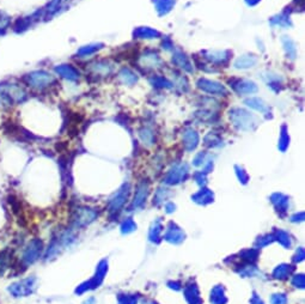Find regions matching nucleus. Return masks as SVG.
Returning <instances> with one entry per match:
<instances>
[{
    "label": "nucleus",
    "instance_id": "nucleus-1",
    "mask_svg": "<svg viewBox=\"0 0 305 304\" xmlns=\"http://www.w3.org/2000/svg\"><path fill=\"white\" fill-rule=\"evenodd\" d=\"M32 280L30 279H23L16 281V283L8 285L7 292L12 297L19 298V297H25L27 295H29L32 292Z\"/></svg>",
    "mask_w": 305,
    "mask_h": 304
},
{
    "label": "nucleus",
    "instance_id": "nucleus-2",
    "mask_svg": "<svg viewBox=\"0 0 305 304\" xmlns=\"http://www.w3.org/2000/svg\"><path fill=\"white\" fill-rule=\"evenodd\" d=\"M0 91L4 92L10 98L11 102H21L25 98V91L23 88L17 84H4L0 85Z\"/></svg>",
    "mask_w": 305,
    "mask_h": 304
},
{
    "label": "nucleus",
    "instance_id": "nucleus-3",
    "mask_svg": "<svg viewBox=\"0 0 305 304\" xmlns=\"http://www.w3.org/2000/svg\"><path fill=\"white\" fill-rule=\"evenodd\" d=\"M27 83L33 88H42L47 85L50 81V77L47 73L43 72H34L32 75H28L25 78Z\"/></svg>",
    "mask_w": 305,
    "mask_h": 304
},
{
    "label": "nucleus",
    "instance_id": "nucleus-4",
    "mask_svg": "<svg viewBox=\"0 0 305 304\" xmlns=\"http://www.w3.org/2000/svg\"><path fill=\"white\" fill-rule=\"evenodd\" d=\"M40 243L37 241H32L24 249L23 256H22V261L25 264H32L37 259L38 250H40Z\"/></svg>",
    "mask_w": 305,
    "mask_h": 304
},
{
    "label": "nucleus",
    "instance_id": "nucleus-5",
    "mask_svg": "<svg viewBox=\"0 0 305 304\" xmlns=\"http://www.w3.org/2000/svg\"><path fill=\"white\" fill-rule=\"evenodd\" d=\"M11 264V254L7 250L0 253V277L4 274Z\"/></svg>",
    "mask_w": 305,
    "mask_h": 304
}]
</instances>
